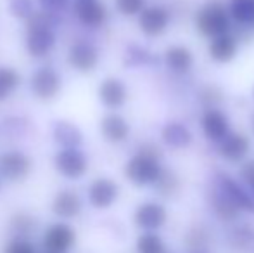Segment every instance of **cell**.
I'll use <instances>...</instances> for the list:
<instances>
[{"label": "cell", "instance_id": "cell-9", "mask_svg": "<svg viewBox=\"0 0 254 253\" xmlns=\"http://www.w3.org/2000/svg\"><path fill=\"white\" fill-rule=\"evenodd\" d=\"M249 149H251V141H249V137L244 134H239V132H230V134L218 144L220 156L232 163L242 162V160L248 156Z\"/></svg>", "mask_w": 254, "mask_h": 253}, {"label": "cell", "instance_id": "cell-10", "mask_svg": "<svg viewBox=\"0 0 254 253\" xmlns=\"http://www.w3.org/2000/svg\"><path fill=\"white\" fill-rule=\"evenodd\" d=\"M218 189H221L232 201L235 203L241 212H249L254 213V196L251 192H248L239 182H235L232 177L223 175L220 173L218 175Z\"/></svg>", "mask_w": 254, "mask_h": 253}, {"label": "cell", "instance_id": "cell-18", "mask_svg": "<svg viewBox=\"0 0 254 253\" xmlns=\"http://www.w3.org/2000/svg\"><path fill=\"white\" fill-rule=\"evenodd\" d=\"M52 210L57 217L73 219L81 212V199L73 191H61L52 203Z\"/></svg>", "mask_w": 254, "mask_h": 253}, {"label": "cell", "instance_id": "cell-20", "mask_svg": "<svg viewBox=\"0 0 254 253\" xmlns=\"http://www.w3.org/2000/svg\"><path fill=\"white\" fill-rule=\"evenodd\" d=\"M54 44H56V35L52 30H31L28 33L26 47L28 52L35 58H42V56L49 54Z\"/></svg>", "mask_w": 254, "mask_h": 253}, {"label": "cell", "instance_id": "cell-14", "mask_svg": "<svg viewBox=\"0 0 254 253\" xmlns=\"http://www.w3.org/2000/svg\"><path fill=\"white\" fill-rule=\"evenodd\" d=\"M127 87L118 78H106L99 87V99L111 109L121 108L127 101Z\"/></svg>", "mask_w": 254, "mask_h": 253}, {"label": "cell", "instance_id": "cell-17", "mask_svg": "<svg viewBox=\"0 0 254 253\" xmlns=\"http://www.w3.org/2000/svg\"><path fill=\"white\" fill-rule=\"evenodd\" d=\"M164 63L175 73H187L194 64V56L185 45H171L164 51Z\"/></svg>", "mask_w": 254, "mask_h": 253}, {"label": "cell", "instance_id": "cell-38", "mask_svg": "<svg viewBox=\"0 0 254 253\" xmlns=\"http://www.w3.org/2000/svg\"><path fill=\"white\" fill-rule=\"evenodd\" d=\"M47 253H52V252H47Z\"/></svg>", "mask_w": 254, "mask_h": 253}, {"label": "cell", "instance_id": "cell-11", "mask_svg": "<svg viewBox=\"0 0 254 253\" xmlns=\"http://www.w3.org/2000/svg\"><path fill=\"white\" fill-rule=\"evenodd\" d=\"M31 170V160L23 153H7L0 158V172L9 180H23Z\"/></svg>", "mask_w": 254, "mask_h": 253}, {"label": "cell", "instance_id": "cell-36", "mask_svg": "<svg viewBox=\"0 0 254 253\" xmlns=\"http://www.w3.org/2000/svg\"><path fill=\"white\" fill-rule=\"evenodd\" d=\"M253 128H254V118H253Z\"/></svg>", "mask_w": 254, "mask_h": 253}, {"label": "cell", "instance_id": "cell-24", "mask_svg": "<svg viewBox=\"0 0 254 253\" xmlns=\"http://www.w3.org/2000/svg\"><path fill=\"white\" fill-rule=\"evenodd\" d=\"M230 17L242 28L254 30V0H230Z\"/></svg>", "mask_w": 254, "mask_h": 253}, {"label": "cell", "instance_id": "cell-22", "mask_svg": "<svg viewBox=\"0 0 254 253\" xmlns=\"http://www.w3.org/2000/svg\"><path fill=\"white\" fill-rule=\"evenodd\" d=\"M211 208H213L214 215L223 222H232L239 217L241 210L235 206V203L228 198L221 189H216L211 194Z\"/></svg>", "mask_w": 254, "mask_h": 253}, {"label": "cell", "instance_id": "cell-39", "mask_svg": "<svg viewBox=\"0 0 254 253\" xmlns=\"http://www.w3.org/2000/svg\"><path fill=\"white\" fill-rule=\"evenodd\" d=\"M253 196H254V194H253Z\"/></svg>", "mask_w": 254, "mask_h": 253}, {"label": "cell", "instance_id": "cell-33", "mask_svg": "<svg viewBox=\"0 0 254 253\" xmlns=\"http://www.w3.org/2000/svg\"><path fill=\"white\" fill-rule=\"evenodd\" d=\"M3 253H37V250L30 241H26L24 238H17L7 245Z\"/></svg>", "mask_w": 254, "mask_h": 253}, {"label": "cell", "instance_id": "cell-32", "mask_svg": "<svg viewBox=\"0 0 254 253\" xmlns=\"http://www.w3.org/2000/svg\"><path fill=\"white\" fill-rule=\"evenodd\" d=\"M239 175H241L242 182L249 187L251 194H254V160H248L241 165V170H239Z\"/></svg>", "mask_w": 254, "mask_h": 253}, {"label": "cell", "instance_id": "cell-21", "mask_svg": "<svg viewBox=\"0 0 254 253\" xmlns=\"http://www.w3.org/2000/svg\"><path fill=\"white\" fill-rule=\"evenodd\" d=\"M54 139L64 149H76V146H80L83 141V135L80 128L71 122H57L54 125Z\"/></svg>", "mask_w": 254, "mask_h": 253}, {"label": "cell", "instance_id": "cell-7", "mask_svg": "<svg viewBox=\"0 0 254 253\" xmlns=\"http://www.w3.org/2000/svg\"><path fill=\"white\" fill-rule=\"evenodd\" d=\"M56 167L67 179H78L88 169V162L85 155L78 149H63L56 156Z\"/></svg>", "mask_w": 254, "mask_h": 253}, {"label": "cell", "instance_id": "cell-4", "mask_svg": "<svg viewBox=\"0 0 254 253\" xmlns=\"http://www.w3.org/2000/svg\"><path fill=\"white\" fill-rule=\"evenodd\" d=\"M201 128L207 141L220 144L230 134V120L228 115L218 108H206L201 116Z\"/></svg>", "mask_w": 254, "mask_h": 253}, {"label": "cell", "instance_id": "cell-30", "mask_svg": "<svg viewBox=\"0 0 254 253\" xmlns=\"http://www.w3.org/2000/svg\"><path fill=\"white\" fill-rule=\"evenodd\" d=\"M154 186L157 187L159 194H163V196H173L175 192L178 191V180H177V177H175L173 173L163 172L161 179L157 180V182L154 184Z\"/></svg>", "mask_w": 254, "mask_h": 253}, {"label": "cell", "instance_id": "cell-8", "mask_svg": "<svg viewBox=\"0 0 254 253\" xmlns=\"http://www.w3.org/2000/svg\"><path fill=\"white\" fill-rule=\"evenodd\" d=\"M76 241V234L67 224H54L44 234V247L47 252L64 253L67 252Z\"/></svg>", "mask_w": 254, "mask_h": 253}, {"label": "cell", "instance_id": "cell-12", "mask_svg": "<svg viewBox=\"0 0 254 253\" xmlns=\"http://www.w3.org/2000/svg\"><path fill=\"white\" fill-rule=\"evenodd\" d=\"M120 194V187L111 179H97L88 187V199L95 208H109Z\"/></svg>", "mask_w": 254, "mask_h": 253}, {"label": "cell", "instance_id": "cell-16", "mask_svg": "<svg viewBox=\"0 0 254 253\" xmlns=\"http://www.w3.org/2000/svg\"><path fill=\"white\" fill-rule=\"evenodd\" d=\"M76 17L87 26H101L107 17V10L97 0H78L74 5Z\"/></svg>", "mask_w": 254, "mask_h": 253}, {"label": "cell", "instance_id": "cell-19", "mask_svg": "<svg viewBox=\"0 0 254 253\" xmlns=\"http://www.w3.org/2000/svg\"><path fill=\"white\" fill-rule=\"evenodd\" d=\"M101 132L109 142H123L130 134V125L120 115H106L101 122Z\"/></svg>", "mask_w": 254, "mask_h": 253}, {"label": "cell", "instance_id": "cell-27", "mask_svg": "<svg viewBox=\"0 0 254 253\" xmlns=\"http://www.w3.org/2000/svg\"><path fill=\"white\" fill-rule=\"evenodd\" d=\"M19 85V75L12 68H0V101L7 97Z\"/></svg>", "mask_w": 254, "mask_h": 253}, {"label": "cell", "instance_id": "cell-26", "mask_svg": "<svg viewBox=\"0 0 254 253\" xmlns=\"http://www.w3.org/2000/svg\"><path fill=\"white\" fill-rule=\"evenodd\" d=\"M57 23L56 16L52 10H40V12H33L28 17V30H52V26Z\"/></svg>", "mask_w": 254, "mask_h": 253}, {"label": "cell", "instance_id": "cell-29", "mask_svg": "<svg viewBox=\"0 0 254 253\" xmlns=\"http://www.w3.org/2000/svg\"><path fill=\"white\" fill-rule=\"evenodd\" d=\"M116 9L123 16H140L145 9V0H116Z\"/></svg>", "mask_w": 254, "mask_h": 253}, {"label": "cell", "instance_id": "cell-31", "mask_svg": "<svg viewBox=\"0 0 254 253\" xmlns=\"http://www.w3.org/2000/svg\"><path fill=\"white\" fill-rule=\"evenodd\" d=\"M9 10L14 14L16 17H30L33 10V2L31 0H9Z\"/></svg>", "mask_w": 254, "mask_h": 253}, {"label": "cell", "instance_id": "cell-3", "mask_svg": "<svg viewBox=\"0 0 254 253\" xmlns=\"http://www.w3.org/2000/svg\"><path fill=\"white\" fill-rule=\"evenodd\" d=\"M168 212L161 203L147 201L142 203L133 213V222L138 229L145 231V233H156L157 229L166 224Z\"/></svg>", "mask_w": 254, "mask_h": 253}, {"label": "cell", "instance_id": "cell-1", "mask_svg": "<svg viewBox=\"0 0 254 253\" xmlns=\"http://www.w3.org/2000/svg\"><path fill=\"white\" fill-rule=\"evenodd\" d=\"M159 158L161 153L157 146L144 144L138 149L137 155L127 163L125 175L135 186H151V184H156L164 172Z\"/></svg>", "mask_w": 254, "mask_h": 253}, {"label": "cell", "instance_id": "cell-37", "mask_svg": "<svg viewBox=\"0 0 254 253\" xmlns=\"http://www.w3.org/2000/svg\"><path fill=\"white\" fill-rule=\"evenodd\" d=\"M253 95H254V88H253Z\"/></svg>", "mask_w": 254, "mask_h": 253}, {"label": "cell", "instance_id": "cell-15", "mask_svg": "<svg viewBox=\"0 0 254 253\" xmlns=\"http://www.w3.org/2000/svg\"><path fill=\"white\" fill-rule=\"evenodd\" d=\"M99 61V54L97 49L94 45L87 44V42H78L73 45L69 52V63L76 68L81 73H88L97 66Z\"/></svg>", "mask_w": 254, "mask_h": 253}, {"label": "cell", "instance_id": "cell-13", "mask_svg": "<svg viewBox=\"0 0 254 253\" xmlns=\"http://www.w3.org/2000/svg\"><path fill=\"white\" fill-rule=\"evenodd\" d=\"M239 51V40L235 35L232 33H225L221 37L211 38L209 47H207V52H209V58L216 63H228L237 56Z\"/></svg>", "mask_w": 254, "mask_h": 253}, {"label": "cell", "instance_id": "cell-2", "mask_svg": "<svg viewBox=\"0 0 254 253\" xmlns=\"http://www.w3.org/2000/svg\"><path fill=\"white\" fill-rule=\"evenodd\" d=\"M195 28L199 33L207 38H216L225 33H230V10L220 0H209L199 9L197 16H195Z\"/></svg>", "mask_w": 254, "mask_h": 253}, {"label": "cell", "instance_id": "cell-23", "mask_svg": "<svg viewBox=\"0 0 254 253\" xmlns=\"http://www.w3.org/2000/svg\"><path fill=\"white\" fill-rule=\"evenodd\" d=\"M161 137L163 141L166 142L168 146L171 148H187L189 144L192 142V134L184 123H178V122H171V123H166L161 132Z\"/></svg>", "mask_w": 254, "mask_h": 253}, {"label": "cell", "instance_id": "cell-34", "mask_svg": "<svg viewBox=\"0 0 254 253\" xmlns=\"http://www.w3.org/2000/svg\"><path fill=\"white\" fill-rule=\"evenodd\" d=\"M66 2L67 0H40V3L45 7L47 10H59V9H63L64 5H66Z\"/></svg>", "mask_w": 254, "mask_h": 253}, {"label": "cell", "instance_id": "cell-25", "mask_svg": "<svg viewBox=\"0 0 254 253\" xmlns=\"http://www.w3.org/2000/svg\"><path fill=\"white\" fill-rule=\"evenodd\" d=\"M137 253H166V245L159 234L144 233L137 240Z\"/></svg>", "mask_w": 254, "mask_h": 253}, {"label": "cell", "instance_id": "cell-6", "mask_svg": "<svg viewBox=\"0 0 254 253\" xmlns=\"http://www.w3.org/2000/svg\"><path fill=\"white\" fill-rule=\"evenodd\" d=\"M31 90L42 101L56 97L61 90V78L51 68H40L31 77Z\"/></svg>", "mask_w": 254, "mask_h": 253}, {"label": "cell", "instance_id": "cell-28", "mask_svg": "<svg viewBox=\"0 0 254 253\" xmlns=\"http://www.w3.org/2000/svg\"><path fill=\"white\" fill-rule=\"evenodd\" d=\"M10 226H12V231L17 234V236L24 238V236H28V234L33 233L37 222H35L33 217L28 215V213H17V215H14L12 220H10Z\"/></svg>", "mask_w": 254, "mask_h": 253}, {"label": "cell", "instance_id": "cell-5", "mask_svg": "<svg viewBox=\"0 0 254 253\" xmlns=\"http://www.w3.org/2000/svg\"><path fill=\"white\" fill-rule=\"evenodd\" d=\"M170 24V12L163 5H149L138 16V28L145 37H159Z\"/></svg>", "mask_w": 254, "mask_h": 253}, {"label": "cell", "instance_id": "cell-35", "mask_svg": "<svg viewBox=\"0 0 254 253\" xmlns=\"http://www.w3.org/2000/svg\"><path fill=\"white\" fill-rule=\"evenodd\" d=\"M190 253H202V252H190Z\"/></svg>", "mask_w": 254, "mask_h": 253}]
</instances>
